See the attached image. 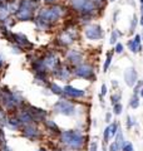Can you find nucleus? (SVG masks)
<instances>
[{"label": "nucleus", "mask_w": 143, "mask_h": 151, "mask_svg": "<svg viewBox=\"0 0 143 151\" xmlns=\"http://www.w3.org/2000/svg\"><path fill=\"white\" fill-rule=\"evenodd\" d=\"M114 50H116V53H118V54H119V53L123 52V45H122L120 43H118V44L116 45V49H114Z\"/></svg>", "instance_id": "obj_18"}, {"label": "nucleus", "mask_w": 143, "mask_h": 151, "mask_svg": "<svg viewBox=\"0 0 143 151\" xmlns=\"http://www.w3.org/2000/svg\"><path fill=\"white\" fill-rule=\"evenodd\" d=\"M53 90H54V92H55V93H60V88H59V87L53 86Z\"/></svg>", "instance_id": "obj_24"}, {"label": "nucleus", "mask_w": 143, "mask_h": 151, "mask_svg": "<svg viewBox=\"0 0 143 151\" xmlns=\"http://www.w3.org/2000/svg\"><path fill=\"white\" fill-rule=\"evenodd\" d=\"M71 57H72L73 62H80L82 61V54L80 53H78V52H75V50L71 53Z\"/></svg>", "instance_id": "obj_12"}, {"label": "nucleus", "mask_w": 143, "mask_h": 151, "mask_svg": "<svg viewBox=\"0 0 143 151\" xmlns=\"http://www.w3.org/2000/svg\"><path fill=\"white\" fill-rule=\"evenodd\" d=\"M63 140L73 149H79L83 145V136L79 132H65V134H63Z\"/></svg>", "instance_id": "obj_1"}, {"label": "nucleus", "mask_w": 143, "mask_h": 151, "mask_svg": "<svg viewBox=\"0 0 143 151\" xmlns=\"http://www.w3.org/2000/svg\"><path fill=\"white\" fill-rule=\"evenodd\" d=\"M108 128H109V132H110V137H113L114 135L118 132V124H117V122H113V124H110L108 126Z\"/></svg>", "instance_id": "obj_10"}, {"label": "nucleus", "mask_w": 143, "mask_h": 151, "mask_svg": "<svg viewBox=\"0 0 143 151\" xmlns=\"http://www.w3.org/2000/svg\"><path fill=\"white\" fill-rule=\"evenodd\" d=\"M141 24L143 25V14H142V17H141Z\"/></svg>", "instance_id": "obj_25"}, {"label": "nucleus", "mask_w": 143, "mask_h": 151, "mask_svg": "<svg viewBox=\"0 0 143 151\" xmlns=\"http://www.w3.org/2000/svg\"><path fill=\"white\" fill-rule=\"evenodd\" d=\"M47 1H54V0H47Z\"/></svg>", "instance_id": "obj_28"}, {"label": "nucleus", "mask_w": 143, "mask_h": 151, "mask_svg": "<svg viewBox=\"0 0 143 151\" xmlns=\"http://www.w3.org/2000/svg\"><path fill=\"white\" fill-rule=\"evenodd\" d=\"M114 142L117 144V146H118V149H122V146L124 145V142H123V135H122V132H120L118 130V132H117V138H116V141Z\"/></svg>", "instance_id": "obj_9"}, {"label": "nucleus", "mask_w": 143, "mask_h": 151, "mask_svg": "<svg viewBox=\"0 0 143 151\" xmlns=\"http://www.w3.org/2000/svg\"><path fill=\"white\" fill-rule=\"evenodd\" d=\"M109 1H116V0H109Z\"/></svg>", "instance_id": "obj_30"}, {"label": "nucleus", "mask_w": 143, "mask_h": 151, "mask_svg": "<svg viewBox=\"0 0 143 151\" xmlns=\"http://www.w3.org/2000/svg\"><path fill=\"white\" fill-rule=\"evenodd\" d=\"M75 74L79 76L82 78H85V80H92L94 77V72H93V67L88 64H82L80 67L77 68L75 71Z\"/></svg>", "instance_id": "obj_4"}, {"label": "nucleus", "mask_w": 143, "mask_h": 151, "mask_svg": "<svg viewBox=\"0 0 143 151\" xmlns=\"http://www.w3.org/2000/svg\"><path fill=\"white\" fill-rule=\"evenodd\" d=\"M141 4H143V0H141Z\"/></svg>", "instance_id": "obj_29"}, {"label": "nucleus", "mask_w": 143, "mask_h": 151, "mask_svg": "<svg viewBox=\"0 0 143 151\" xmlns=\"http://www.w3.org/2000/svg\"><path fill=\"white\" fill-rule=\"evenodd\" d=\"M85 37L90 40H97L103 37V30H102L100 25L98 24H90L85 28Z\"/></svg>", "instance_id": "obj_2"}, {"label": "nucleus", "mask_w": 143, "mask_h": 151, "mask_svg": "<svg viewBox=\"0 0 143 151\" xmlns=\"http://www.w3.org/2000/svg\"><path fill=\"white\" fill-rule=\"evenodd\" d=\"M107 93V87H106V84H102V91H100V97H103L104 94Z\"/></svg>", "instance_id": "obj_21"}, {"label": "nucleus", "mask_w": 143, "mask_h": 151, "mask_svg": "<svg viewBox=\"0 0 143 151\" xmlns=\"http://www.w3.org/2000/svg\"><path fill=\"white\" fill-rule=\"evenodd\" d=\"M118 35H119V33L117 30H114L113 33H112V35H110V40H109L110 44H114V43L117 42V39H118Z\"/></svg>", "instance_id": "obj_15"}, {"label": "nucleus", "mask_w": 143, "mask_h": 151, "mask_svg": "<svg viewBox=\"0 0 143 151\" xmlns=\"http://www.w3.org/2000/svg\"><path fill=\"white\" fill-rule=\"evenodd\" d=\"M124 81L127 83V86L129 87H134L136 83L138 82V74L136 72V68L129 67L124 71Z\"/></svg>", "instance_id": "obj_3"}, {"label": "nucleus", "mask_w": 143, "mask_h": 151, "mask_svg": "<svg viewBox=\"0 0 143 151\" xmlns=\"http://www.w3.org/2000/svg\"><path fill=\"white\" fill-rule=\"evenodd\" d=\"M122 151H134V149H133V145L131 142H126L122 146Z\"/></svg>", "instance_id": "obj_14"}, {"label": "nucleus", "mask_w": 143, "mask_h": 151, "mask_svg": "<svg viewBox=\"0 0 143 151\" xmlns=\"http://www.w3.org/2000/svg\"><path fill=\"white\" fill-rule=\"evenodd\" d=\"M112 52H108L107 53V59H106V62H104V65H103V71L104 72H107V69L108 67H109V64H110V61H112Z\"/></svg>", "instance_id": "obj_11"}, {"label": "nucleus", "mask_w": 143, "mask_h": 151, "mask_svg": "<svg viewBox=\"0 0 143 151\" xmlns=\"http://www.w3.org/2000/svg\"><path fill=\"white\" fill-rule=\"evenodd\" d=\"M57 108H58L62 113H64V115H68V116L74 115V112H75L74 106L71 105V103H68V102H59L58 105H57Z\"/></svg>", "instance_id": "obj_5"}, {"label": "nucleus", "mask_w": 143, "mask_h": 151, "mask_svg": "<svg viewBox=\"0 0 143 151\" xmlns=\"http://www.w3.org/2000/svg\"><path fill=\"white\" fill-rule=\"evenodd\" d=\"M64 91H65V93L67 94H69L71 97H83L84 96V91H82V90H77V88H74V87H71V86H68V87H65L64 88Z\"/></svg>", "instance_id": "obj_7"}, {"label": "nucleus", "mask_w": 143, "mask_h": 151, "mask_svg": "<svg viewBox=\"0 0 143 151\" xmlns=\"http://www.w3.org/2000/svg\"><path fill=\"white\" fill-rule=\"evenodd\" d=\"M122 105L118 102V103H114L113 105V112H114V115H120L122 113Z\"/></svg>", "instance_id": "obj_13"}, {"label": "nucleus", "mask_w": 143, "mask_h": 151, "mask_svg": "<svg viewBox=\"0 0 143 151\" xmlns=\"http://www.w3.org/2000/svg\"><path fill=\"white\" fill-rule=\"evenodd\" d=\"M110 121H112V113L108 112L107 115H106V122H108V124H109Z\"/></svg>", "instance_id": "obj_22"}, {"label": "nucleus", "mask_w": 143, "mask_h": 151, "mask_svg": "<svg viewBox=\"0 0 143 151\" xmlns=\"http://www.w3.org/2000/svg\"><path fill=\"white\" fill-rule=\"evenodd\" d=\"M139 93H141V96L143 97V88H142V90H141V92H139Z\"/></svg>", "instance_id": "obj_26"}, {"label": "nucleus", "mask_w": 143, "mask_h": 151, "mask_svg": "<svg viewBox=\"0 0 143 151\" xmlns=\"http://www.w3.org/2000/svg\"><path fill=\"white\" fill-rule=\"evenodd\" d=\"M129 106L132 107V108H138L139 106V100H138V94H133L131 97V101H129Z\"/></svg>", "instance_id": "obj_8"}, {"label": "nucleus", "mask_w": 143, "mask_h": 151, "mask_svg": "<svg viewBox=\"0 0 143 151\" xmlns=\"http://www.w3.org/2000/svg\"><path fill=\"white\" fill-rule=\"evenodd\" d=\"M141 10H142V14H143V4H141Z\"/></svg>", "instance_id": "obj_27"}, {"label": "nucleus", "mask_w": 143, "mask_h": 151, "mask_svg": "<svg viewBox=\"0 0 143 151\" xmlns=\"http://www.w3.org/2000/svg\"><path fill=\"white\" fill-rule=\"evenodd\" d=\"M137 17H136V15H133V19H132V23H131V28H129V29H131V33H133V30L136 29V25H137Z\"/></svg>", "instance_id": "obj_16"}, {"label": "nucleus", "mask_w": 143, "mask_h": 151, "mask_svg": "<svg viewBox=\"0 0 143 151\" xmlns=\"http://www.w3.org/2000/svg\"><path fill=\"white\" fill-rule=\"evenodd\" d=\"M119 100H120V93L113 94V96H112V103H113V105H114V103H118Z\"/></svg>", "instance_id": "obj_17"}, {"label": "nucleus", "mask_w": 143, "mask_h": 151, "mask_svg": "<svg viewBox=\"0 0 143 151\" xmlns=\"http://www.w3.org/2000/svg\"><path fill=\"white\" fill-rule=\"evenodd\" d=\"M119 149H118V146H117V144L114 142V144H112L109 146V151H118Z\"/></svg>", "instance_id": "obj_20"}, {"label": "nucleus", "mask_w": 143, "mask_h": 151, "mask_svg": "<svg viewBox=\"0 0 143 151\" xmlns=\"http://www.w3.org/2000/svg\"><path fill=\"white\" fill-rule=\"evenodd\" d=\"M133 124H134V121H133L132 116H128V117H127V125H128V127H132Z\"/></svg>", "instance_id": "obj_19"}, {"label": "nucleus", "mask_w": 143, "mask_h": 151, "mask_svg": "<svg viewBox=\"0 0 143 151\" xmlns=\"http://www.w3.org/2000/svg\"><path fill=\"white\" fill-rule=\"evenodd\" d=\"M90 151H97V142H92V145H90Z\"/></svg>", "instance_id": "obj_23"}, {"label": "nucleus", "mask_w": 143, "mask_h": 151, "mask_svg": "<svg viewBox=\"0 0 143 151\" xmlns=\"http://www.w3.org/2000/svg\"><path fill=\"white\" fill-rule=\"evenodd\" d=\"M127 45H128V48L132 53H138L139 50L142 49V47H141V35H136L134 39L129 40Z\"/></svg>", "instance_id": "obj_6"}]
</instances>
